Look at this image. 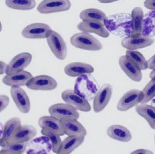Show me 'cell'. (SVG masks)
<instances>
[{
  "label": "cell",
  "instance_id": "cell-1",
  "mask_svg": "<svg viewBox=\"0 0 155 154\" xmlns=\"http://www.w3.org/2000/svg\"><path fill=\"white\" fill-rule=\"evenodd\" d=\"M104 25L110 33L118 37L124 39L132 35V18L129 13H116L106 16Z\"/></svg>",
  "mask_w": 155,
  "mask_h": 154
},
{
  "label": "cell",
  "instance_id": "cell-2",
  "mask_svg": "<svg viewBox=\"0 0 155 154\" xmlns=\"http://www.w3.org/2000/svg\"><path fill=\"white\" fill-rule=\"evenodd\" d=\"M91 73L79 76L75 81L74 91L87 101L94 99L99 91V86Z\"/></svg>",
  "mask_w": 155,
  "mask_h": 154
},
{
  "label": "cell",
  "instance_id": "cell-3",
  "mask_svg": "<svg viewBox=\"0 0 155 154\" xmlns=\"http://www.w3.org/2000/svg\"><path fill=\"white\" fill-rule=\"evenodd\" d=\"M70 41L76 48L86 50L97 51L103 48L99 40L86 32L75 34L71 37Z\"/></svg>",
  "mask_w": 155,
  "mask_h": 154
},
{
  "label": "cell",
  "instance_id": "cell-4",
  "mask_svg": "<svg viewBox=\"0 0 155 154\" xmlns=\"http://www.w3.org/2000/svg\"><path fill=\"white\" fill-rule=\"evenodd\" d=\"M47 41L51 52L58 59H65L67 55V45L59 33L51 30L47 37Z\"/></svg>",
  "mask_w": 155,
  "mask_h": 154
},
{
  "label": "cell",
  "instance_id": "cell-5",
  "mask_svg": "<svg viewBox=\"0 0 155 154\" xmlns=\"http://www.w3.org/2000/svg\"><path fill=\"white\" fill-rule=\"evenodd\" d=\"M143 94L142 91L132 89L125 93L118 101L117 108L120 111H127L138 104H141L143 101Z\"/></svg>",
  "mask_w": 155,
  "mask_h": 154
},
{
  "label": "cell",
  "instance_id": "cell-6",
  "mask_svg": "<svg viewBox=\"0 0 155 154\" xmlns=\"http://www.w3.org/2000/svg\"><path fill=\"white\" fill-rule=\"evenodd\" d=\"M62 99L64 102L72 106L77 110L87 112L91 109L88 101L78 94L75 91L68 89L61 94Z\"/></svg>",
  "mask_w": 155,
  "mask_h": 154
},
{
  "label": "cell",
  "instance_id": "cell-7",
  "mask_svg": "<svg viewBox=\"0 0 155 154\" xmlns=\"http://www.w3.org/2000/svg\"><path fill=\"white\" fill-rule=\"evenodd\" d=\"M26 86L32 90L48 91L56 89L58 82L50 76L40 75L32 77L27 83Z\"/></svg>",
  "mask_w": 155,
  "mask_h": 154
},
{
  "label": "cell",
  "instance_id": "cell-8",
  "mask_svg": "<svg viewBox=\"0 0 155 154\" xmlns=\"http://www.w3.org/2000/svg\"><path fill=\"white\" fill-rule=\"evenodd\" d=\"M71 7L69 0H43L38 6L37 11L41 14H50L68 11Z\"/></svg>",
  "mask_w": 155,
  "mask_h": 154
},
{
  "label": "cell",
  "instance_id": "cell-9",
  "mask_svg": "<svg viewBox=\"0 0 155 154\" xmlns=\"http://www.w3.org/2000/svg\"><path fill=\"white\" fill-rule=\"evenodd\" d=\"M155 43V39L147 37L142 34L131 35L124 38L121 41V45L129 50H137L150 47Z\"/></svg>",
  "mask_w": 155,
  "mask_h": 154
},
{
  "label": "cell",
  "instance_id": "cell-10",
  "mask_svg": "<svg viewBox=\"0 0 155 154\" xmlns=\"http://www.w3.org/2000/svg\"><path fill=\"white\" fill-rule=\"evenodd\" d=\"M52 30L48 25L43 23H35L25 27L22 36L26 39H47Z\"/></svg>",
  "mask_w": 155,
  "mask_h": 154
},
{
  "label": "cell",
  "instance_id": "cell-11",
  "mask_svg": "<svg viewBox=\"0 0 155 154\" xmlns=\"http://www.w3.org/2000/svg\"><path fill=\"white\" fill-rule=\"evenodd\" d=\"M113 88L110 84H103L96 96L93 101V109L95 113H99L105 108L111 100Z\"/></svg>",
  "mask_w": 155,
  "mask_h": 154
},
{
  "label": "cell",
  "instance_id": "cell-12",
  "mask_svg": "<svg viewBox=\"0 0 155 154\" xmlns=\"http://www.w3.org/2000/svg\"><path fill=\"white\" fill-rule=\"evenodd\" d=\"M37 134V130L35 127L27 125L21 126L11 136L7 145L26 143L32 140Z\"/></svg>",
  "mask_w": 155,
  "mask_h": 154
},
{
  "label": "cell",
  "instance_id": "cell-13",
  "mask_svg": "<svg viewBox=\"0 0 155 154\" xmlns=\"http://www.w3.org/2000/svg\"><path fill=\"white\" fill-rule=\"evenodd\" d=\"M32 60V55L28 52H23L17 55L8 64L5 74L14 75L23 71L29 65Z\"/></svg>",
  "mask_w": 155,
  "mask_h": 154
},
{
  "label": "cell",
  "instance_id": "cell-14",
  "mask_svg": "<svg viewBox=\"0 0 155 154\" xmlns=\"http://www.w3.org/2000/svg\"><path fill=\"white\" fill-rule=\"evenodd\" d=\"M119 65L126 75L132 81L140 82L142 79L141 69L127 55L120 56Z\"/></svg>",
  "mask_w": 155,
  "mask_h": 154
},
{
  "label": "cell",
  "instance_id": "cell-15",
  "mask_svg": "<svg viewBox=\"0 0 155 154\" xmlns=\"http://www.w3.org/2000/svg\"><path fill=\"white\" fill-rule=\"evenodd\" d=\"M11 96L19 111L27 114L30 110L31 104L25 91L20 86H12L11 88Z\"/></svg>",
  "mask_w": 155,
  "mask_h": 154
},
{
  "label": "cell",
  "instance_id": "cell-16",
  "mask_svg": "<svg viewBox=\"0 0 155 154\" xmlns=\"http://www.w3.org/2000/svg\"><path fill=\"white\" fill-rule=\"evenodd\" d=\"M64 133L68 136H86L87 132L82 124L74 118H65L60 120Z\"/></svg>",
  "mask_w": 155,
  "mask_h": 154
},
{
  "label": "cell",
  "instance_id": "cell-17",
  "mask_svg": "<svg viewBox=\"0 0 155 154\" xmlns=\"http://www.w3.org/2000/svg\"><path fill=\"white\" fill-rule=\"evenodd\" d=\"M48 112L51 116L60 120L65 118L78 119L80 114L76 108L66 104H56L50 106Z\"/></svg>",
  "mask_w": 155,
  "mask_h": 154
},
{
  "label": "cell",
  "instance_id": "cell-18",
  "mask_svg": "<svg viewBox=\"0 0 155 154\" xmlns=\"http://www.w3.org/2000/svg\"><path fill=\"white\" fill-rule=\"evenodd\" d=\"M78 30L83 32L94 33L103 38H107L110 36L104 25L102 23L94 21H83L78 24Z\"/></svg>",
  "mask_w": 155,
  "mask_h": 154
},
{
  "label": "cell",
  "instance_id": "cell-19",
  "mask_svg": "<svg viewBox=\"0 0 155 154\" xmlns=\"http://www.w3.org/2000/svg\"><path fill=\"white\" fill-rule=\"evenodd\" d=\"M94 68L90 64L82 62H73L68 64L64 68V72L70 77H78L86 73H92Z\"/></svg>",
  "mask_w": 155,
  "mask_h": 154
},
{
  "label": "cell",
  "instance_id": "cell-20",
  "mask_svg": "<svg viewBox=\"0 0 155 154\" xmlns=\"http://www.w3.org/2000/svg\"><path fill=\"white\" fill-rule=\"evenodd\" d=\"M106 133L109 137L120 142H128L132 138L131 132L122 125H112L107 129Z\"/></svg>",
  "mask_w": 155,
  "mask_h": 154
},
{
  "label": "cell",
  "instance_id": "cell-21",
  "mask_svg": "<svg viewBox=\"0 0 155 154\" xmlns=\"http://www.w3.org/2000/svg\"><path fill=\"white\" fill-rule=\"evenodd\" d=\"M33 77L29 72L23 71L14 75H6L3 77L2 81L5 85L9 86H22Z\"/></svg>",
  "mask_w": 155,
  "mask_h": 154
},
{
  "label": "cell",
  "instance_id": "cell-22",
  "mask_svg": "<svg viewBox=\"0 0 155 154\" xmlns=\"http://www.w3.org/2000/svg\"><path fill=\"white\" fill-rule=\"evenodd\" d=\"M84 136H71L67 137L62 141L58 154H69L82 145L84 142Z\"/></svg>",
  "mask_w": 155,
  "mask_h": 154
},
{
  "label": "cell",
  "instance_id": "cell-23",
  "mask_svg": "<svg viewBox=\"0 0 155 154\" xmlns=\"http://www.w3.org/2000/svg\"><path fill=\"white\" fill-rule=\"evenodd\" d=\"M38 124L41 129H48L60 136L65 134L60 124V120L52 116H45L41 117L38 121Z\"/></svg>",
  "mask_w": 155,
  "mask_h": 154
},
{
  "label": "cell",
  "instance_id": "cell-24",
  "mask_svg": "<svg viewBox=\"0 0 155 154\" xmlns=\"http://www.w3.org/2000/svg\"><path fill=\"white\" fill-rule=\"evenodd\" d=\"M21 126V120L18 117H14L7 121L5 125L3 136L0 140V145L1 147L7 145V142L11 136Z\"/></svg>",
  "mask_w": 155,
  "mask_h": 154
},
{
  "label": "cell",
  "instance_id": "cell-25",
  "mask_svg": "<svg viewBox=\"0 0 155 154\" xmlns=\"http://www.w3.org/2000/svg\"><path fill=\"white\" fill-rule=\"evenodd\" d=\"M135 110L138 114L146 120L151 129L155 130V107L141 104L137 105Z\"/></svg>",
  "mask_w": 155,
  "mask_h": 154
},
{
  "label": "cell",
  "instance_id": "cell-26",
  "mask_svg": "<svg viewBox=\"0 0 155 154\" xmlns=\"http://www.w3.org/2000/svg\"><path fill=\"white\" fill-rule=\"evenodd\" d=\"M141 34L151 38L155 37V11H149L144 15Z\"/></svg>",
  "mask_w": 155,
  "mask_h": 154
},
{
  "label": "cell",
  "instance_id": "cell-27",
  "mask_svg": "<svg viewBox=\"0 0 155 154\" xmlns=\"http://www.w3.org/2000/svg\"><path fill=\"white\" fill-rule=\"evenodd\" d=\"M106 15L104 12L96 8H88L82 11L80 18L83 21H94L104 24Z\"/></svg>",
  "mask_w": 155,
  "mask_h": 154
},
{
  "label": "cell",
  "instance_id": "cell-28",
  "mask_svg": "<svg viewBox=\"0 0 155 154\" xmlns=\"http://www.w3.org/2000/svg\"><path fill=\"white\" fill-rule=\"evenodd\" d=\"M132 21V35H138L141 34L142 26L144 18V12L140 7H135L131 11Z\"/></svg>",
  "mask_w": 155,
  "mask_h": 154
},
{
  "label": "cell",
  "instance_id": "cell-29",
  "mask_svg": "<svg viewBox=\"0 0 155 154\" xmlns=\"http://www.w3.org/2000/svg\"><path fill=\"white\" fill-rule=\"evenodd\" d=\"M7 7L20 11H29L33 9L36 5L35 0H5Z\"/></svg>",
  "mask_w": 155,
  "mask_h": 154
},
{
  "label": "cell",
  "instance_id": "cell-30",
  "mask_svg": "<svg viewBox=\"0 0 155 154\" xmlns=\"http://www.w3.org/2000/svg\"><path fill=\"white\" fill-rule=\"evenodd\" d=\"M126 55L130 58L132 61L137 64L142 71L148 69V61L143 55L137 50H129L126 51Z\"/></svg>",
  "mask_w": 155,
  "mask_h": 154
},
{
  "label": "cell",
  "instance_id": "cell-31",
  "mask_svg": "<svg viewBox=\"0 0 155 154\" xmlns=\"http://www.w3.org/2000/svg\"><path fill=\"white\" fill-rule=\"evenodd\" d=\"M41 133L44 136L48 137L50 140L52 145V151L54 153L58 154L62 143L60 136L48 129H42Z\"/></svg>",
  "mask_w": 155,
  "mask_h": 154
},
{
  "label": "cell",
  "instance_id": "cell-32",
  "mask_svg": "<svg viewBox=\"0 0 155 154\" xmlns=\"http://www.w3.org/2000/svg\"><path fill=\"white\" fill-rule=\"evenodd\" d=\"M26 143L15 144H7L2 147L1 150V154H23L25 152L27 148Z\"/></svg>",
  "mask_w": 155,
  "mask_h": 154
},
{
  "label": "cell",
  "instance_id": "cell-33",
  "mask_svg": "<svg viewBox=\"0 0 155 154\" xmlns=\"http://www.w3.org/2000/svg\"><path fill=\"white\" fill-rule=\"evenodd\" d=\"M142 91L144 98L141 104H147L155 98V77L151 79V80L147 84Z\"/></svg>",
  "mask_w": 155,
  "mask_h": 154
},
{
  "label": "cell",
  "instance_id": "cell-34",
  "mask_svg": "<svg viewBox=\"0 0 155 154\" xmlns=\"http://www.w3.org/2000/svg\"><path fill=\"white\" fill-rule=\"evenodd\" d=\"M9 103V98L8 96L2 95L0 96V111H3L8 107Z\"/></svg>",
  "mask_w": 155,
  "mask_h": 154
},
{
  "label": "cell",
  "instance_id": "cell-35",
  "mask_svg": "<svg viewBox=\"0 0 155 154\" xmlns=\"http://www.w3.org/2000/svg\"><path fill=\"white\" fill-rule=\"evenodd\" d=\"M144 5L147 9L155 11V0H145Z\"/></svg>",
  "mask_w": 155,
  "mask_h": 154
},
{
  "label": "cell",
  "instance_id": "cell-36",
  "mask_svg": "<svg viewBox=\"0 0 155 154\" xmlns=\"http://www.w3.org/2000/svg\"><path fill=\"white\" fill-rule=\"evenodd\" d=\"M147 61H148L149 69L151 70L155 69V54Z\"/></svg>",
  "mask_w": 155,
  "mask_h": 154
},
{
  "label": "cell",
  "instance_id": "cell-37",
  "mask_svg": "<svg viewBox=\"0 0 155 154\" xmlns=\"http://www.w3.org/2000/svg\"><path fill=\"white\" fill-rule=\"evenodd\" d=\"M131 154H153V152L151 151L150 150H147V149H139L134 151L131 152Z\"/></svg>",
  "mask_w": 155,
  "mask_h": 154
},
{
  "label": "cell",
  "instance_id": "cell-38",
  "mask_svg": "<svg viewBox=\"0 0 155 154\" xmlns=\"http://www.w3.org/2000/svg\"><path fill=\"white\" fill-rule=\"evenodd\" d=\"M7 64L3 61H1L0 62V66H1V75H3L5 73L7 68Z\"/></svg>",
  "mask_w": 155,
  "mask_h": 154
},
{
  "label": "cell",
  "instance_id": "cell-39",
  "mask_svg": "<svg viewBox=\"0 0 155 154\" xmlns=\"http://www.w3.org/2000/svg\"><path fill=\"white\" fill-rule=\"evenodd\" d=\"M119 0H98L99 3L102 4H108V3H113L115 2L118 1Z\"/></svg>",
  "mask_w": 155,
  "mask_h": 154
},
{
  "label": "cell",
  "instance_id": "cell-40",
  "mask_svg": "<svg viewBox=\"0 0 155 154\" xmlns=\"http://www.w3.org/2000/svg\"><path fill=\"white\" fill-rule=\"evenodd\" d=\"M150 77L151 79H153L155 77V69L152 70L150 74Z\"/></svg>",
  "mask_w": 155,
  "mask_h": 154
},
{
  "label": "cell",
  "instance_id": "cell-41",
  "mask_svg": "<svg viewBox=\"0 0 155 154\" xmlns=\"http://www.w3.org/2000/svg\"></svg>",
  "mask_w": 155,
  "mask_h": 154
}]
</instances>
